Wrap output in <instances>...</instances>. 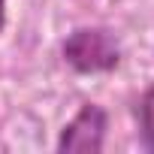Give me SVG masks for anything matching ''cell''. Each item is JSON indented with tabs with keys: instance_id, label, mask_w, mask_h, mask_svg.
<instances>
[{
	"instance_id": "cell-1",
	"label": "cell",
	"mask_w": 154,
	"mask_h": 154,
	"mask_svg": "<svg viewBox=\"0 0 154 154\" xmlns=\"http://www.w3.org/2000/svg\"><path fill=\"white\" fill-rule=\"evenodd\" d=\"M63 63L79 75L112 72L121 63V42L106 27H75L60 45Z\"/></svg>"
},
{
	"instance_id": "cell-2",
	"label": "cell",
	"mask_w": 154,
	"mask_h": 154,
	"mask_svg": "<svg viewBox=\"0 0 154 154\" xmlns=\"http://www.w3.org/2000/svg\"><path fill=\"white\" fill-rule=\"evenodd\" d=\"M106 130H109V115L97 103H82L60 136H57V154H100L106 148Z\"/></svg>"
},
{
	"instance_id": "cell-3",
	"label": "cell",
	"mask_w": 154,
	"mask_h": 154,
	"mask_svg": "<svg viewBox=\"0 0 154 154\" xmlns=\"http://www.w3.org/2000/svg\"><path fill=\"white\" fill-rule=\"evenodd\" d=\"M136 118H139V136H142V148L154 151V85L142 94L139 106H136Z\"/></svg>"
},
{
	"instance_id": "cell-4",
	"label": "cell",
	"mask_w": 154,
	"mask_h": 154,
	"mask_svg": "<svg viewBox=\"0 0 154 154\" xmlns=\"http://www.w3.org/2000/svg\"><path fill=\"white\" fill-rule=\"evenodd\" d=\"M6 27V0H0V33Z\"/></svg>"
}]
</instances>
